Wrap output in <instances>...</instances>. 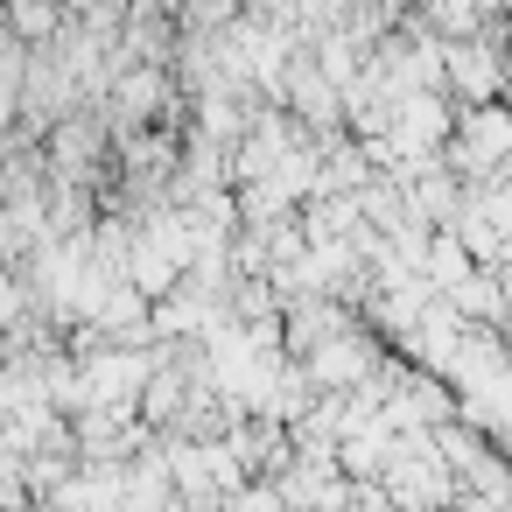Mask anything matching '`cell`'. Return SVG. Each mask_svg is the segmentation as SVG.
Masks as SVG:
<instances>
[]
</instances>
